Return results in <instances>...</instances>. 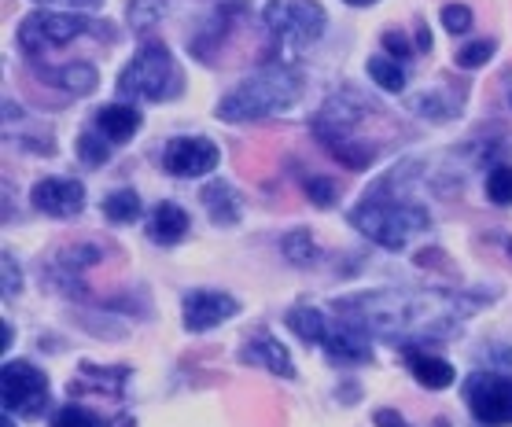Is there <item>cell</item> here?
Segmentation results:
<instances>
[{"mask_svg": "<svg viewBox=\"0 0 512 427\" xmlns=\"http://www.w3.org/2000/svg\"><path fill=\"white\" fill-rule=\"evenodd\" d=\"M483 306V295L457 291H361L354 299H339L336 313L350 317L365 332L384 339H443L457 324Z\"/></svg>", "mask_w": 512, "mask_h": 427, "instance_id": "cell-1", "label": "cell"}, {"mask_svg": "<svg viewBox=\"0 0 512 427\" xmlns=\"http://www.w3.org/2000/svg\"><path fill=\"white\" fill-rule=\"evenodd\" d=\"M350 225L369 236L373 243L387 247V251H402L417 232L431 229V214L413 199L398 196V170L384 177L373 192H365L358 207L350 210Z\"/></svg>", "mask_w": 512, "mask_h": 427, "instance_id": "cell-2", "label": "cell"}, {"mask_svg": "<svg viewBox=\"0 0 512 427\" xmlns=\"http://www.w3.org/2000/svg\"><path fill=\"white\" fill-rule=\"evenodd\" d=\"M299 96H303V74L291 63H273V67H262L258 74H251L244 85H236L233 93L218 104V115L225 122H255V118L288 111Z\"/></svg>", "mask_w": 512, "mask_h": 427, "instance_id": "cell-3", "label": "cell"}, {"mask_svg": "<svg viewBox=\"0 0 512 427\" xmlns=\"http://www.w3.org/2000/svg\"><path fill=\"white\" fill-rule=\"evenodd\" d=\"M288 328L306 343H317L325 347V354L336 365H365L373 358L369 350V339H365V328L358 324H343V321H328L325 313L314 310V306H295L288 313Z\"/></svg>", "mask_w": 512, "mask_h": 427, "instance_id": "cell-4", "label": "cell"}, {"mask_svg": "<svg viewBox=\"0 0 512 427\" xmlns=\"http://www.w3.org/2000/svg\"><path fill=\"white\" fill-rule=\"evenodd\" d=\"M185 89V78H181V70H177L174 56H170V48L159 45V41H148V45L140 48L133 63H129L122 74H118V93L122 96H133V100H177Z\"/></svg>", "mask_w": 512, "mask_h": 427, "instance_id": "cell-5", "label": "cell"}, {"mask_svg": "<svg viewBox=\"0 0 512 427\" xmlns=\"http://www.w3.org/2000/svg\"><path fill=\"white\" fill-rule=\"evenodd\" d=\"M115 26L111 23H96V19H85V15H56V12H34L26 15L23 26H19V48L26 56L41 59L56 48L78 41V37H96V41H115L111 34Z\"/></svg>", "mask_w": 512, "mask_h": 427, "instance_id": "cell-6", "label": "cell"}, {"mask_svg": "<svg viewBox=\"0 0 512 427\" xmlns=\"http://www.w3.org/2000/svg\"><path fill=\"white\" fill-rule=\"evenodd\" d=\"M262 19L284 56L314 45L317 37L325 34V8L314 0H269Z\"/></svg>", "mask_w": 512, "mask_h": 427, "instance_id": "cell-7", "label": "cell"}, {"mask_svg": "<svg viewBox=\"0 0 512 427\" xmlns=\"http://www.w3.org/2000/svg\"><path fill=\"white\" fill-rule=\"evenodd\" d=\"M465 402L479 424L512 427V376H505V372H472L465 380Z\"/></svg>", "mask_w": 512, "mask_h": 427, "instance_id": "cell-8", "label": "cell"}, {"mask_svg": "<svg viewBox=\"0 0 512 427\" xmlns=\"http://www.w3.org/2000/svg\"><path fill=\"white\" fill-rule=\"evenodd\" d=\"M0 402H4V413H23V416L45 413L48 405L45 372H37L26 361H8L4 376H0Z\"/></svg>", "mask_w": 512, "mask_h": 427, "instance_id": "cell-9", "label": "cell"}, {"mask_svg": "<svg viewBox=\"0 0 512 427\" xmlns=\"http://www.w3.org/2000/svg\"><path fill=\"white\" fill-rule=\"evenodd\" d=\"M218 159L222 151L207 137H174L163 148V170L170 177H203L218 166Z\"/></svg>", "mask_w": 512, "mask_h": 427, "instance_id": "cell-10", "label": "cell"}, {"mask_svg": "<svg viewBox=\"0 0 512 427\" xmlns=\"http://www.w3.org/2000/svg\"><path fill=\"white\" fill-rule=\"evenodd\" d=\"M181 313H185V328L188 332H207L214 324L229 321L240 313V302L233 295H225V291H188L185 299H181Z\"/></svg>", "mask_w": 512, "mask_h": 427, "instance_id": "cell-11", "label": "cell"}, {"mask_svg": "<svg viewBox=\"0 0 512 427\" xmlns=\"http://www.w3.org/2000/svg\"><path fill=\"white\" fill-rule=\"evenodd\" d=\"M30 203L48 218H74L85 203V188L74 177H45L30 188Z\"/></svg>", "mask_w": 512, "mask_h": 427, "instance_id": "cell-12", "label": "cell"}, {"mask_svg": "<svg viewBox=\"0 0 512 427\" xmlns=\"http://www.w3.org/2000/svg\"><path fill=\"white\" fill-rule=\"evenodd\" d=\"M240 361H244V365H262V369H269L273 376H284V380L295 376V365H291L288 350L280 347L273 335H258V339H251V343L244 347V354H240Z\"/></svg>", "mask_w": 512, "mask_h": 427, "instance_id": "cell-13", "label": "cell"}, {"mask_svg": "<svg viewBox=\"0 0 512 427\" xmlns=\"http://www.w3.org/2000/svg\"><path fill=\"white\" fill-rule=\"evenodd\" d=\"M402 354H406V365L409 372L417 376V383H424V387H431V391H443V387H450L454 383V365L443 358H435V354H424L420 347H402Z\"/></svg>", "mask_w": 512, "mask_h": 427, "instance_id": "cell-14", "label": "cell"}, {"mask_svg": "<svg viewBox=\"0 0 512 427\" xmlns=\"http://www.w3.org/2000/svg\"><path fill=\"white\" fill-rule=\"evenodd\" d=\"M203 207H207L214 225H236V221L244 218V203H240V196L233 192L229 181H210L203 188Z\"/></svg>", "mask_w": 512, "mask_h": 427, "instance_id": "cell-15", "label": "cell"}, {"mask_svg": "<svg viewBox=\"0 0 512 427\" xmlns=\"http://www.w3.org/2000/svg\"><path fill=\"white\" fill-rule=\"evenodd\" d=\"M96 129L107 140H129L140 129V111L129 104H107L96 111Z\"/></svg>", "mask_w": 512, "mask_h": 427, "instance_id": "cell-16", "label": "cell"}, {"mask_svg": "<svg viewBox=\"0 0 512 427\" xmlns=\"http://www.w3.org/2000/svg\"><path fill=\"white\" fill-rule=\"evenodd\" d=\"M188 232V214L177 203H159L152 214V225H148V236L163 247H174L181 236Z\"/></svg>", "mask_w": 512, "mask_h": 427, "instance_id": "cell-17", "label": "cell"}, {"mask_svg": "<svg viewBox=\"0 0 512 427\" xmlns=\"http://www.w3.org/2000/svg\"><path fill=\"white\" fill-rule=\"evenodd\" d=\"M48 81H56L59 89H70V93L78 96H89L96 89V67L93 63H85V59H78V63H67L63 70H45Z\"/></svg>", "mask_w": 512, "mask_h": 427, "instance_id": "cell-18", "label": "cell"}, {"mask_svg": "<svg viewBox=\"0 0 512 427\" xmlns=\"http://www.w3.org/2000/svg\"><path fill=\"white\" fill-rule=\"evenodd\" d=\"M104 214L107 221H115V225H129V221L140 218V196L133 188H118L111 196L104 199Z\"/></svg>", "mask_w": 512, "mask_h": 427, "instance_id": "cell-19", "label": "cell"}, {"mask_svg": "<svg viewBox=\"0 0 512 427\" xmlns=\"http://www.w3.org/2000/svg\"><path fill=\"white\" fill-rule=\"evenodd\" d=\"M457 104H461V100L443 96V89H431V93H424V96L413 100V111H417V115H428L431 122H450L454 111H457Z\"/></svg>", "mask_w": 512, "mask_h": 427, "instance_id": "cell-20", "label": "cell"}, {"mask_svg": "<svg viewBox=\"0 0 512 427\" xmlns=\"http://www.w3.org/2000/svg\"><path fill=\"white\" fill-rule=\"evenodd\" d=\"M369 78H373L380 89H387V93H402V89H406V70L398 67L395 59H384V56L369 59Z\"/></svg>", "mask_w": 512, "mask_h": 427, "instance_id": "cell-21", "label": "cell"}, {"mask_svg": "<svg viewBox=\"0 0 512 427\" xmlns=\"http://www.w3.org/2000/svg\"><path fill=\"white\" fill-rule=\"evenodd\" d=\"M487 199L494 207H509L512 203V166H494L487 174Z\"/></svg>", "mask_w": 512, "mask_h": 427, "instance_id": "cell-22", "label": "cell"}, {"mask_svg": "<svg viewBox=\"0 0 512 427\" xmlns=\"http://www.w3.org/2000/svg\"><path fill=\"white\" fill-rule=\"evenodd\" d=\"M52 427H107V420L89 413V409H82V405H63V409L52 416Z\"/></svg>", "mask_w": 512, "mask_h": 427, "instance_id": "cell-23", "label": "cell"}, {"mask_svg": "<svg viewBox=\"0 0 512 427\" xmlns=\"http://www.w3.org/2000/svg\"><path fill=\"white\" fill-rule=\"evenodd\" d=\"M284 254H288L295 266H310V262L317 258V247H314V240H310V232L306 229L291 232L288 240H284Z\"/></svg>", "mask_w": 512, "mask_h": 427, "instance_id": "cell-24", "label": "cell"}, {"mask_svg": "<svg viewBox=\"0 0 512 427\" xmlns=\"http://www.w3.org/2000/svg\"><path fill=\"white\" fill-rule=\"evenodd\" d=\"M303 188H306V196L314 199L317 207H332V203L339 199V188H336V181H332V177L310 174V177H303Z\"/></svg>", "mask_w": 512, "mask_h": 427, "instance_id": "cell-25", "label": "cell"}, {"mask_svg": "<svg viewBox=\"0 0 512 427\" xmlns=\"http://www.w3.org/2000/svg\"><path fill=\"white\" fill-rule=\"evenodd\" d=\"M78 155H82L85 166H104V162L111 159V148H107L96 133H85V137L78 140Z\"/></svg>", "mask_w": 512, "mask_h": 427, "instance_id": "cell-26", "label": "cell"}, {"mask_svg": "<svg viewBox=\"0 0 512 427\" xmlns=\"http://www.w3.org/2000/svg\"><path fill=\"white\" fill-rule=\"evenodd\" d=\"M490 56H494V41H476V45H468L465 52L457 56V67L476 70V67H483Z\"/></svg>", "mask_w": 512, "mask_h": 427, "instance_id": "cell-27", "label": "cell"}, {"mask_svg": "<svg viewBox=\"0 0 512 427\" xmlns=\"http://www.w3.org/2000/svg\"><path fill=\"white\" fill-rule=\"evenodd\" d=\"M443 26L450 30V34H465V30H472V12H468L465 4H446Z\"/></svg>", "mask_w": 512, "mask_h": 427, "instance_id": "cell-28", "label": "cell"}, {"mask_svg": "<svg viewBox=\"0 0 512 427\" xmlns=\"http://www.w3.org/2000/svg\"><path fill=\"white\" fill-rule=\"evenodd\" d=\"M19 288H23V277H19V269H15L12 254H4V299L19 295Z\"/></svg>", "mask_w": 512, "mask_h": 427, "instance_id": "cell-29", "label": "cell"}, {"mask_svg": "<svg viewBox=\"0 0 512 427\" xmlns=\"http://www.w3.org/2000/svg\"><path fill=\"white\" fill-rule=\"evenodd\" d=\"M384 48H387V52H395V56H402V59L413 56V45H409L402 34H395V30H387V34H384Z\"/></svg>", "mask_w": 512, "mask_h": 427, "instance_id": "cell-30", "label": "cell"}, {"mask_svg": "<svg viewBox=\"0 0 512 427\" xmlns=\"http://www.w3.org/2000/svg\"><path fill=\"white\" fill-rule=\"evenodd\" d=\"M376 427H409V424L402 416L391 413V409H380V413H376Z\"/></svg>", "mask_w": 512, "mask_h": 427, "instance_id": "cell-31", "label": "cell"}, {"mask_svg": "<svg viewBox=\"0 0 512 427\" xmlns=\"http://www.w3.org/2000/svg\"><path fill=\"white\" fill-rule=\"evenodd\" d=\"M417 48H420V52H431V34L424 30V26L417 30Z\"/></svg>", "mask_w": 512, "mask_h": 427, "instance_id": "cell-32", "label": "cell"}, {"mask_svg": "<svg viewBox=\"0 0 512 427\" xmlns=\"http://www.w3.org/2000/svg\"><path fill=\"white\" fill-rule=\"evenodd\" d=\"M67 4H78V8H93V4H100V0H67Z\"/></svg>", "mask_w": 512, "mask_h": 427, "instance_id": "cell-33", "label": "cell"}, {"mask_svg": "<svg viewBox=\"0 0 512 427\" xmlns=\"http://www.w3.org/2000/svg\"><path fill=\"white\" fill-rule=\"evenodd\" d=\"M347 4H354V8H369V4H376V0H347Z\"/></svg>", "mask_w": 512, "mask_h": 427, "instance_id": "cell-34", "label": "cell"}, {"mask_svg": "<svg viewBox=\"0 0 512 427\" xmlns=\"http://www.w3.org/2000/svg\"><path fill=\"white\" fill-rule=\"evenodd\" d=\"M4 427H12V413H8V416H4Z\"/></svg>", "mask_w": 512, "mask_h": 427, "instance_id": "cell-35", "label": "cell"}, {"mask_svg": "<svg viewBox=\"0 0 512 427\" xmlns=\"http://www.w3.org/2000/svg\"><path fill=\"white\" fill-rule=\"evenodd\" d=\"M505 251H509V254H512V240H509V243H505Z\"/></svg>", "mask_w": 512, "mask_h": 427, "instance_id": "cell-36", "label": "cell"}, {"mask_svg": "<svg viewBox=\"0 0 512 427\" xmlns=\"http://www.w3.org/2000/svg\"><path fill=\"white\" fill-rule=\"evenodd\" d=\"M509 104H512V89H509Z\"/></svg>", "mask_w": 512, "mask_h": 427, "instance_id": "cell-37", "label": "cell"}]
</instances>
